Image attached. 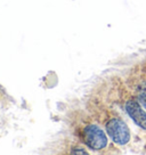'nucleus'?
<instances>
[{
	"label": "nucleus",
	"instance_id": "obj_1",
	"mask_svg": "<svg viewBox=\"0 0 146 155\" xmlns=\"http://www.w3.org/2000/svg\"><path fill=\"white\" fill-rule=\"evenodd\" d=\"M83 143L94 150H104L107 146V137L105 132L96 124H88L82 131Z\"/></svg>",
	"mask_w": 146,
	"mask_h": 155
},
{
	"label": "nucleus",
	"instance_id": "obj_2",
	"mask_svg": "<svg viewBox=\"0 0 146 155\" xmlns=\"http://www.w3.org/2000/svg\"><path fill=\"white\" fill-rule=\"evenodd\" d=\"M106 132L110 138L118 145H126L130 140V130L126 122L119 117H113L108 120L106 123Z\"/></svg>",
	"mask_w": 146,
	"mask_h": 155
},
{
	"label": "nucleus",
	"instance_id": "obj_3",
	"mask_svg": "<svg viewBox=\"0 0 146 155\" xmlns=\"http://www.w3.org/2000/svg\"><path fill=\"white\" fill-rule=\"evenodd\" d=\"M124 108L132 121L146 130V111L141 107L139 101L137 98H129L124 104Z\"/></svg>",
	"mask_w": 146,
	"mask_h": 155
},
{
	"label": "nucleus",
	"instance_id": "obj_4",
	"mask_svg": "<svg viewBox=\"0 0 146 155\" xmlns=\"http://www.w3.org/2000/svg\"><path fill=\"white\" fill-rule=\"evenodd\" d=\"M137 99L146 110V87H141L137 91Z\"/></svg>",
	"mask_w": 146,
	"mask_h": 155
}]
</instances>
